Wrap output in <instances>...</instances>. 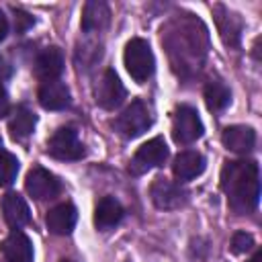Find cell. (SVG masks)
Here are the masks:
<instances>
[{
  "instance_id": "6da1fadb",
  "label": "cell",
  "mask_w": 262,
  "mask_h": 262,
  "mask_svg": "<svg viewBox=\"0 0 262 262\" xmlns=\"http://www.w3.org/2000/svg\"><path fill=\"white\" fill-rule=\"evenodd\" d=\"M221 190L227 194L229 207L237 213H252L260 196L258 164L252 160L227 162L221 170Z\"/></svg>"
},
{
  "instance_id": "7a4b0ae2",
  "label": "cell",
  "mask_w": 262,
  "mask_h": 262,
  "mask_svg": "<svg viewBox=\"0 0 262 262\" xmlns=\"http://www.w3.org/2000/svg\"><path fill=\"white\" fill-rule=\"evenodd\" d=\"M123 61H125V70L129 72V76L135 82H145L156 68V59L151 53V47L145 39H131L125 45V53H123Z\"/></svg>"
},
{
  "instance_id": "3957f363",
  "label": "cell",
  "mask_w": 262,
  "mask_h": 262,
  "mask_svg": "<svg viewBox=\"0 0 262 262\" xmlns=\"http://www.w3.org/2000/svg\"><path fill=\"white\" fill-rule=\"evenodd\" d=\"M205 127H203V121L199 117V113L188 106V104H182L174 111V117H172V139L180 145H188L192 141H196L201 135H203Z\"/></svg>"
},
{
  "instance_id": "277c9868",
  "label": "cell",
  "mask_w": 262,
  "mask_h": 262,
  "mask_svg": "<svg viewBox=\"0 0 262 262\" xmlns=\"http://www.w3.org/2000/svg\"><path fill=\"white\" fill-rule=\"evenodd\" d=\"M113 125L119 131V135H123L125 139H133V137L141 135L143 131H147V127L151 125V117H149L147 106L141 100H133L113 121Z\"/></svg>"
},
{
  "instance_id": "5b68a950",
  "label": "cell",
  "mask_w": 262,
  "mask_h": 262,
  "mask_svg": "<svg viewBox=\"0 0 262 262\" xmlns=\"http://www.w3.org/2000/svg\"><path fill=\"white\" fill-rule=\"evenodd\" d=\"M168 158V145L162 137H154L149 141H145L131 158L129 162V172L131 174H143L151 168H158L166 162Z\"/></svg>"
},
{
  "instance_id": "8992f818",
  "label": "cell",
  "mask_w": 262,
  "mask_h": 262,
  "mask_svg": "<svg viewBox=\"0 0 262 262\" xmlns=\"http://www.w3.org/2000/svg\"><path fill=\"white\" fill-rule=\"evenodd\" d=\"M49 156L57 160H80L84 156V145L78 139V133L70 127H59L47 141Z\"/></svg>"
},
{
  "instance_id": "52a82bcc",
  "label": "cell",
  "mask_w": 262,
  "mask_h": 262,
  "mask_svg": "<svg viewBox=\"0 0 262 262\" xmlns=\"http://www.w3.org/2000/svg\"><path fill=\"white\" fill-rule=\"evenodd\" d=\"M25 190L35 201H47V199H53L59 194L61 184L49 170L35 166L29 170V174L25 178Z\"/></svg>"
},
{
  "instance_id": "ba28073f",
  "label": "cell",
  "mask_w": 262,
  "mask_h": 262,
  "mask_svg": "<svg viewBox=\"0 0 262 262\" xmlns=\"http://www.w3.org/2000/svg\"><path fill=\"white\" fill-rule=\"evenodd\" d=\"M149 194L158 209H178L188 199V192L168 178H156L149 188Z\"/></svg>"
},
{
  "instance_id": "9c48e42d",
  "label": "cell",
  "mask_w": 262,
  "mask_h": 262,
  "mask_svg": "<svg viewBox=\"0 0 262 262\" xmlns=\"http://www.w3.org/2000/svg\"><path fill=\"white\" fill-rule=\"evenodd\" d=\"M123 98H125V86L121 84L115 70H106L100 82L96 84V104L106 111H113L123 102Z\"/></svg>"
},
{
  "instance_id": "30bf717a",
  "label": "cell",
  "mask_w": 262,
  "mask_h": 262,
  "mask_svg": "<svg viewBox=\"0 0 262 262\" xmlns=\"http://www.w3.org/2000/svg\"><path fill=\"white\" fill-rule=\"evenodd\" d=\"M223 145L235 154H248L256 145V131L248 125H229L221 135Z\"/></svg>"
},
{
  "instance_id": "8fae6325",
  "label": "cell",
  "mask_w": 262,
  "mask_h": 262,
  "mask_svg": "<svg viewBox=\"0 0 262 262\" xmlns=\"http://www.w3.org/2000/svg\"><path fill=\"white\" fill-rule=\"evenodd\" d=\"M61 72H63V55H61V51L57 47H47L37 55V59H35V76L41 82L57 80Z\"/></svg>"
},
{
  "instance_id": "7c38bea8",
  "label": "cell",
  "mask_w": 262,
  "mask_h": 262,
  "mask_svg": "<svg viewBox=\"0 0 262 262\" xmlns=\"http://www.w3.org/2000/svg\"><path fill=\"white\" fill-rule=\"evenodd\" d=\"M76 221H78V211L72 203H61V205L53 207L45 217L47 229L55 235H68L74 229Z\"/></svg>"
},
{
  "instance_id": "4fadbf2b",
  "label": "cell",
  "mask_w": 262,
  "mask_h": 262,
  "mask_svg": "<svg viewBox=\"0 0 262 262\" xmlns=\"http://www.w3.org/2000/svg\"><path fill=\"white\" fill-rule=\"evenodd\" d=\"M2 256L6 258V262H33V246L31 239L20 231L14 229L0 246Z\"/></svg>"
},
{
  "instance_id": "5bb4252c",
  "label": "cell",
  "mask_w": 262,
  "mask_h": 262,
  "mask_svg": "<svg viewBox=\"0 0 262 262\" xmlns=\"http://www.w3.org/2000/svg\"><path fill=\"white\" fill-rule=\"evenodd\" d=\"M37 96H39V104L47 111H61L70 104V90L59 80L43 82Z\"/></svg>"
},
{
  "instance_id": "9a60e30c",
  "label": "cell",
  "mask_w": 262,
  "mask_h": 262,
  "mask_svg": "<svg viewBox=\"0 0 262 262\" xmlns=\"http://www.w3.org/2000/svg\"><path fill=\"white\" fill-rule=\"evenodd\" d=\"M203 170H205V158L192 149L180 151L172 164V172H174L176 180H180V182L196 178L199 174H203Z\"/></svg>"
},
{
  "instance_id": "2e32d148",
  "label": "cell",
  "mask_w": 262,
  "mask_h": 262,
  "mask_svg": "<svg viewBox=\"0 0 262 262\" xmlns=\"http://www.w3.org/2000/svg\"><path fill=\"white\" fill-rule=\"evenodd\" d=\"M123 207L115 196H102L94 207V225L100 231L115 227L123 219Z\"/></svg>"
},
{
  "instance_id": "e0dca14e",
  "label": "cell",
  "mask_w": 262,
  "mask_h": 262,
  "mask_svg": "<svg viewBox=\"0 0 262 262\" xmlns=\"http://www.w3.org/2000/svg\"><path fill=\"white\" fill-rule=\"evenodd\" d=\"M2 213H4V219L10 227H23L31 221V211H29V205L27 201L16 194V192H8L4 199H2Z\"/></svg>"
},
{
  "instance_id": "ac0fdd59",
  "label": "cell",
  "mask_w": 262,
  "mask_h": 262,
  "mask_svg": "<svg viewBox=\"0 0 262 262\" xmlns=\"http://www.w3.org/2000/svg\"><path fill=\"white\" fill-rule=\"evenodd\" d=\"M111 20V10L102 0H90L84 4L82 12V29L86 33L102 31Z\"/></svg>"
},
{
  "instance_id": "d6986e66",
  "label": "cell",
  "mask_w": 262,
  "mask_h": 262,
  "mask_svg": "<svg viewBox=\"0 0 262 262\" xmlns=\"http://www.w3.org/2000/svg\"><path fill=\"white\" fill-rule=\"evenodd\" d=\"M35 123H37V117L33 115V111L27 108L25 104H20L12 111V117L8 121V131L14 139H25L33 133Z\"/></svg>"
},
{
  "instance_id": "ffe728a7",
  "label": "cell",
  "mask_w": 262,
  "mask_h": 262,
  "mask_svg": "<svg viewBox=\"0 0 262 262\" xmlns=\"http://www.w3.org/2000/svg\"><path fill=\"white\" fill-rule=\"evenodd\" d=\"M217 27H219V33H221V39H223L225 45H229V47H237L239 45V39H242V23H239L237 14L223 10V14L217 16Z\"/></svg>"
},
{
  "instance_id": "44dd1931",
  "label": "cell",
  "mask_w": 262,
  "mask_h": 262,
  "mask_svg": "<svg viewBox=\"0 0 262 262\" xmlns=\"http://www.w3.org/2000/svg\"><path fill=\"white\" fill-rule=\"evenodd\" d=\"M229 100H231V92L223 82H209L205 86V102L209 111L219 113L229 104Z\"/></svg>"
},
{
  "instance_id": "7402d4cb",
  "label": "cell",
  "mask_w": 262,
  "mask_h": 262,
  "mask_svg": "<svg viewBox=\"0 0 262 262\" xmlns=\"http://www.w3.org/2000/svg\"><path fill=\"white\" fill-rule=\"evenodd\" d=\"M16 174H18V160L12 154L0 149V186L12 184Z\"/></svg>"
},
{
  "instance_id": "603a6c76",
  "label": "cell",
  "mask_w": 262,
  "mask_h": 262,
  "mask_svg": "<svg viewBox=\"0 0 262 262\" xmlns=\"http://www.w3.org/2000/svg\"><path fill=\"white\" fill-rule=\"evenodd\" d=\"M229 248H231L233 254H246V252H250L254 248V237L250 233H246V231H235L233 237H231V246Z\"/></svg>"
},
{
  "instance_id": "cb8c5ba5",
  "label": "cell",
  "mask_w": 262,
  "mask_h": 262,
  "mask_svg": "<svg viewBox=\"0 0 262 262\" xmlns=\"http://www.w3.org/2000/svg\"><path fill=\"white\" fill-rule=\"evenodd\" d=\"M33 16L29 14V12H25V10H18V8H14V29L18 31V33H25L29 27H33Z\"/></svg>"
},
{
  "instance_id": "d4e9b609",
  "label": "cell",
  "mask_w": 262,
  "mask_h": 262,
  "mask_svg": "<svg viewBox=\"0 0 262 262\" xmlns=\"http://www.w3.org/2000/svg\"><path fill=\"white\" fill-rule=\"evenodd\" d=\"M10 113V100H8V94L0 82V117H6Z\"/></svg>"
},
{
  "instance_id": "484cf974",
  "label": "cell",
  "mask_w": 262,
  "mask_h": 262,
  "mask_svg": "<svg viewBox=\"0 0 262 262\" xmlns=\"http://www.w3.org/2000/svg\"><path fill=\"white\" fill-rule=\"evenodd\" d=\"M10 74H12V66L4 57H0V82L6 80V78H10Z\"/></svg>"
},
{
  "instance_id": "4316f807",
  "label": "cell",
  "mask_w": 262,
  "mask_h": 262,
  "mask_svg": "<svg viewBox=\"0 0 262 262\" xmlns=\"http://www.w3.org/2000/svg\"><path fill=\"white\" fill-rule=\"evenodd\" d=\"M6 35H8V20H6L4 12L0 10V41H2Z\"/></svg>"
},
{
  "instance_id": "83f0119b",
  "label": "cell",
  "mask_w": 262,
  "mask_h": 262,
  "mask_svg": "<svg viewBox=\"0 0 262 262\" xmlns=\"http://www.w3.org/2000/svg\"><path fill=\"white\" fill-rule=\"evenodd\" d=\"M250 262H260V254H256V256H254V258H252Z\"/></svg>"
},
{
  "instance_id": "f1b7e54d",
  "label": "cell",
  "mask_w": 262,
  "mask_h": 262,
  "mask_svg": "<svg viewBox=\"0 0 262 262\" xmlns=\"http://www.w3.org/2000/svg\"><path fill=\"white\" fill-rule=\"evenodd\" d=\"M61 262H72V260H61Z\"/></svg>"
}]
</instances>
